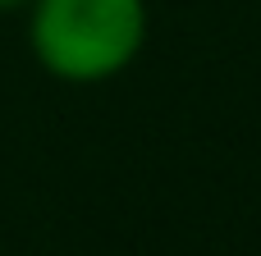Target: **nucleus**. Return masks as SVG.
Listing matches in <instances>:
<instances>
[{"label": "nucleus", "mask_w": 261, "mask_h": 256, "mask_svg": "<svg viewBox=\"0 0 261 256\" xmlns=\"http://www.w3.org/2000/svg\"><path fill=\"white\" fill-rule=\"evenodd\" d=\"M32 0H0V14H23Z\"/></svg>", "instance_id": "f03ea898"}, {"label": "nucleus", "mask_w": 261, "mask_h": 256, "mask_svg": "<svg viewBox=\"0 0 261 256\" xmlns=\"http://www.w3.org/2000/svg\"><path fill=\"white\" fill-rule=\"evenodd\" d=\"M23 18L37 69L69 87L115 82L151 37L147 0H32Z\"/></svg>", "instance_id": "f257e3e1"}]
</instances>
